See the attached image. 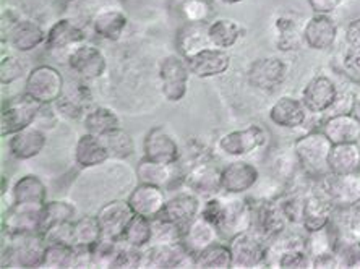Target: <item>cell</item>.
<instances>
[{"instance_id":"1","label":"cell","mask_w":360,"mask_h":269,"mask_svg":"<svg viewBox=\"0 0 360 269\" xmlns=\"http://www.w3.org/2000/svg\"><path fill=\"white\" fill-rule=\"evenodd\" d=\"M201 216L218 228L221 237L229 240L240 232L250 230L252 203L242 195H213L201 206Z\"/></svg>"},{"instance_id":"2","label":"cell","mask_w":360,"mask_h":269,"mask_svg":"<svg viewBox=\"0 0 360 269\" xmlns=\"http://www.w3.org/2000/svg\"><path fill=\"white\" fill-rule=\"evenodd\" d=\"M331 150L333 141L321 130H314L299 136L292 145L295 162L307 177L315 181L330 173L328 159Z\"/></svg>"},{"instance_id":"3","label":"cell","mask_w":360,"mask_h":269,"mask_svg":"<svg viewBox=\"0 0 360 269\" xmlns=\"http://www.w3.org/2000/svg\"><path fill=\"white\" fill-rule=\"evenodd\" d=\"M41 107L42 104L25 91L5 99L2 103V115H0V135L7 138L20 130L34 125Z\"/></svg>"},{"instance_id":"4","label":"cell","mask_w":360,"mask_h":269,"mask_svg":"<svg viewBox=\"0 0 360 269\" xmlns=\"http://www.w3.org/2000/svg\"><path fill=\"white\" fill-rule=\"evenodd\" d=\"M25 93L42 105L56 104L65 93V78L59 68L42 63L26 73Z\"/></svg>"},{"instance_id":"5","label":"cell","mask_w":360,"mask_h":269,"mask_svg":"<svg viewBox=\"0 0 360 269\" xmlns=\"http://www.w3.org/2000/svg\"><path fill=\"white\" fill-rule=\"evenodd\" d=\"M5 235V234H4ZM8 247L4 245L2 258L8 256L4 266L10 268H42L47 242L42 234L31 235H5Z\"/></svg>"},{"instance_id":"6","label":"cell","mask_w":360,"mask_h":269,"mask_svg":"<svg viewBox=\"0 0 360 269\" xmlns=\"http://www.w3.org/2000/svg\"><path fill=\"white\" fill-rule=\"evenodd\" d=\"M190 68L187 60L182 55H166L160 62L158 78H160V89L162 98L167 103H180L187 96Z\"/></svg>"},{"instance_id":"7","label":"cell","mask_w":360,"mask_h":269,"mask_svg":"<svg viewBox=\"0 0 360 269\" xmlns=\"http://www.w3.org/2000/svg\"><path fill=\"white\" fill-rule=\"evenodd\" d=\"M269 143V130L263 125L253 124L245 129L227 131L218 140V150L231 157H243Z\"/></svg>"},{"instance_id":"8","label":"cell","mask_w":360,"mask_h":269,"mask_svg":"<svg viewBox=\"0 0 360 269\" xmlns=\"http://www.w3.org/2000/svg\"><path fill=\"white\" fill-rule=\"evenodd\" d=\"M232 251V268L266 266L268 242L255 232H240L227 240Z\"/></svg>"},{"instance_id":"9","label":"cell","mask_w":360,"mask_h":269,"mask_svg":"<svg viewBox=\"0 0 360 269\" xmlns=\"http://www.w3.org/2000/svg\"><path fill=\"white\" fill-rule=\"evenodd\" d=\"M86 42V31H84V25L80 21L67 17L57 20L54 25L47 29L46 38V49L52 52V54L60 55L65 54V62L70 55V52L75 49L77 46Z\"/></svg>"},{"instance_id":"10","label":"cell","mask_w":360,"mask_h":269,"mask_svg":"<svg viewBox=\"0 0 360 269\" xmlns=\"http://www.w3.org/2000/svg\"><path fill=\"white\" fill-rule=\"evenodd\" d=\"M288 224V219H285L278 202L263 199V202L252 203L250 230L255 232L263 240H266L268 244L281 234H284V229Z\"/></svg>"},{"instance_id":"11","label":"cell","mask_w":360,"mask_h":269,"mask_svg":"<svg viewBox=\"0 0 360 269\" xmlns=\"http://www.w3.org/2000/svg\"><path fill=\"white\" fill-rule=\"evenodd\" d=\"M336 209L338 208L335 206V203L321 192L319 185H315L305 195L300 228L304 229L307 234L328 228V225L335 221Z\"/></svg>"},{"instance_id":"12","label":"cell","mask_w":360,"mask_h":269,"mask_svg":"<svg viewBox=\"0 0 360 269\" xmlns=\"http://www.w3.org/2000/svg\"><path fill=\"white\" fill-rule=\"evenodd\" d=\"M316 185L335 203L338 209L347 208L360 199V171L344 176L328 173L316 181Z\"/></svg>"},{"instance_id":"13","label":"cell","mask_w":360,"mask_h":269,"mask_svg":"<svg viewBox=\"0 0 360 269\" xmlns=\"http://www.w3.org/2000/svg\"><path fill=\"white\" fill-rule=\"evenodd\" d=\"M67 65L80 80L91 81L104 75L108 70V59L98 46L83 42L70 52Z\"/></svg>"},{"instance_id":"14","label":"cell","mask_w":360,"mask_h":269,"mask_svg":"<svg viewBox=\"0 0 360 269\" xmlns=\"http://www.w3.org/2000/svg\"><path fill=\"white\" fill-rule=\"evenodd\" d=\"M42 208L44 204H17L12 203L2 218L5 235L41 234Z\"/></svg>"},{"instance_id":"15","label":"cell","mask_w":360,"mask_h":269,"mask_svg":"<svg viewBox=\"0 0 360 269\" xmlns=\"http://www.w3.org/2000/svg\"><path fill=\"white\" fill-rule=\"evenodd\" d=\"M193 268V255L184 242L176 244H150L143 249L141 268Z\"/></svg>"},{"instance_id":"16","label":"cell","mask_w":360,"mask_h":269,"mask_svg":"<svg viewBox=\"0 0 360 269\" xmlns=\"http://www.w3.org/2000/svg\"><path fill=\"white\" fill-rule=\"evenodd\" d=\"M260 171L252 162L237 157L236 161L221 169V193L243 195L257 187Z\"/></svg>"},{"instance_id":"17","label":"cell","mask_w":360,"mask_h":269,"mask_svg":"<svg viewBox=\"0 0 360 269\" xmlns=\"http://www.w3.org/2000/svg\"><path fill=\"white\" fill-rule=\"evenodd\" d=\"M288 63L279 57H262L248 67L247 80L250 86L260 91H273L288 78Z\"/></svg>"},{"instance_id":"18","label":"cell","mask_w":360,"mask_h":269,"mask_svg":"<svg viewBox=\"0 0 360 269\" xmlns=\"http://www.w3.org/2000/svg\"><path fill=\"white\" fill-rule=\"evenodd\" d=\"M180 156H182V147L164 126H153L148 131L145 140H143V157L166 162V164H177Z\"/></svg>"},{"instance_id":"19","label":"cell","mask_w":360,"mask_h":269,"mask_svg":"<svg viewBox=\"0 0 360 269\" xmlns=\"http://www.w3.org/2000/svg\"><path fill=\"white\" fill-rule=\"evenodd\" d=\"M336 83L326 75H316L302 89V103L309 114L321 115L330 112L338 98Z\"/></svg>"},{"instance_id":"20","label":"cell","mask_w":360,"mask_h":269,"mask_svg":"<svg viewBox=\"0 0 360 269\" xmlns=\"http://www.w3.org/2000/svg\"><path fill=\"white\" fill-rule=\"evenodd\" d=\"M338 29L336 20L331 15L314 13V17L307 20V23L302 28V36H304V44L311 51L325 52L335 47L338 41Z\"/></svg>"},{"instance_id":"21","label":"cell","mask_w":360,"mask_h":269,"mask_svg":"<svg viewBox=\"0 0 360 269\" xmlns=\"http://www.w3.org/2000/svg\"><path fill=\"white\" fill-rule=\"evenodd\" d=\"M190 73L197 78H216L231 68V54L224 49L208 46L195 54L185 57Z\"/></svg>"},{"instance_id":"22","label":"cell","mask_w":360,"mask_h":269,"mask_svg":"<svg viewBox=\"0 0 360 269\" xmlns=\"http://www.w3.org/2000/svg\"><path fill=\"white\" fill-rule=\"evenodd\" d=\"M182 185L200 197H213L221 192V169L210 159L200 161L184 171Z\"/></svg>"},{"instance_id":"23","label":"cell","mask_w":360,"mask_h":269,"mask_svg":"<svg viewBox=\"0 0 360 269\" xmlns=\"http://www.w3.org/2000/svg\"><path fill=\"white\" fill-rule=\"evenodd\" d=\"M167 199L166 188L140 182L139 185L131 190L127 202H129L135 214L153 221L160 218L164 208H166Z\"/></svg>"},{"instance_id":"24","label":"cell","mask_w":360,"mask_h":269,"mask_svg":"<svg viewBox=\"0 0 360 269\" xmlns=\"http://www.w3.org/2000/svg\"><path fill=\"white\" fill-rule=\"evenodd\" d=\"M96 216L101 229H103V237L120 242L127 225H129L135 213L127 199H112V202L103 204Z\"/></svg>"},{"instance_id":"25","label":"cell","mask_w":360,"mask_h":269,"mask_svg":"<svg viewBox=\"0 0 360 269\" xmlns=\"http://www.w3.org/2000/svg\"><path fill=\"white\" fill-rule=\"evenodd\" d=\"M201 197L193 193L192 190H185V192H179L167 199L166 208L161 213V218L171 221L180 229L187 228L195 218H198L201 213Z\"/></svg>"},{"instance_id":"26","label":"cell","mask_w":360,"mask_h":269,"mask_svg":"<svg viewBox=\"0 0 360 269\" xmlns=\"http://www.w3.org/2000/svg\"><path fill=\"white\" fill-rule=\"evenodd\" d=\"M46 38L47 31H44L38 21L30 18H20L12 28H8L7 33H4V39L8 41L10 47L21 54H28L46 44Z\"/></svg>"},{"instance_id":"27","label":"cell","mask_w":360,"mask_h":269,"mask_svg":"<svg viewBox=\"0 0 360 269\" xmlns=\"http://www.w3.org/2000/svg\"><path fill=\"white\" fill-rule=\"evenodd\" d=\"M47 145L46 131L38 125H31L8 136V152L17 161H30L39 156Z\"/></svg>"},{"instance_id":"28","label":"cell","mask_w":360,"mask_h":269,"mask_svg":"<svg viewBox=\"0 0 360 269\" xmlns=\"http://www.w3.org/2000/svg\"><path fill=\"white\" fill-rule=\"evenodd\" d=\"M136 177L143 183H151L162 188H172L179 181H184V171L180 164H166L143 157L136 164Z\"/></svg>"},{"instance_id":"29","label":"cell","mask_w":360,"mask_h":269,"mask_svg":"<svg viewBox=\"0 0 360 269\" xmlns=\"http://www.w3.org/2000/svg\"><path fill=\"white\" fill-rule=\"evenodd\" d=\"M309 110L305 109L302 99L294 96H281L268 110V117L273 125L285 130L300 129L305 124Z\"/></svg>"},{"instance_id":"30","label":"cell","mask_w":360,"mask_h":269,"mask_svg":"<svg viewBox=\"0 0 360 269\" xmlns=\"http://www.w3.org/2000/svg\"><path fill=\"white\" fill-rule=\"evenodd\" d=\"M320 130L333 141V145L360 141V119L352 112L330 115L321 124Z\"/></svg>"},{"instance_id":"31","label":"cell","mask_w":360,"mask_h":269,"mask_svg":"<svg viewBox=\"0 0 360 269\" xmlns=\"http://www.w3.org/2000/svg\"><path fill=\"white\" fill-rule=\"evenodd\" d=\"M127 26H129V17L122 10L120 5L108 7L91 20V28L94 34L99 36L101 39L115 42L124 36Z\"/></svg>"},{"instance_id":"32","label":"cell","mask_w":360,"mask_h":269,"mask_svg":"<svg viewBox=\"0 0 360 269\" xmlns=\"http://www.w3.org/2000/svg\"><path fill=\"white\" fill-rule=\"evenodd\" d=\"M73 159L75 164L82 169H93L103 166L105 161H109V152L105 150V145L101 136L84 133L77 140L75 150H73Z\"/></svg>"},{"instance_id":"33","label":"cell","mask_w":360,"mask_h":269,"mask_svg":"<svg viewBox=\"0 0 360 269\" xmlns=\"http://www.w3.org/2000/svg\"><path fill=\"white\" fill-rule=\"evenodd\" d=\"M219 237L221 234L218 228L200 214L198 218H195L192 223L185 228L182 242L192 255H197L198 251L206 249V247L218 242Z\"/></svg>"},{"instance_id":"34","label":"cell","mask_w":360,"mask_h":269,"mask_svg":"<svg viewBox=\"0 0 360 269\" xmlns=\"http://www.w3.org/2000/svg\"><path fill=\"white\" fill-rule=\"evenodd\" d=\"M12 203L17 204H42L47 203V187L41 177L26 173L12 187Z\"/></svg>"},{"instance_id":"35","label":"cell","mask_w":360,"mask_h":269,"mask_svg":"<svg viewBox=\"0 0 360 269\" xmlns=\"http://www.w3.org/2000/svg\"><path fill=\"white\" fill-rule=\"evenodd\" d=\"M245 34V28L232 18H218L208 23L210 44L218 49L229 51Z\"/></svg>"},{"instance_id":"36","label":"cell","mask_w":360,"mask_h":269,"mask_svg":"<svg viewBox=\"0 0 360 269\" xmlns=\"http://www.w3.org/2000/svg\"><path fill=\"white\" fill-rule=\"evenodd\" d=\"M328 167H330V173H335V176H344V173L360 171V145H333L330 159H328Z\"/></svg>"},{"instance_id":"37","label":"cell","mask_w":360,"mask_h":269,"mask_svg":"<svg viewBox=\"0 0 360 269\" xmlns=\"http://www.w3.org/2000/svg\"><path fill=\"white\" fill-rule=\"evenodd\" d=\"M177 46L182 57H188L200 49L211 46L208 39V23L187 21L177 34Z\"/></svg>"},{"instance_id":"38","label":"cell","mask_w":360,"mask_h":269,"mask_svg":"<svg viewBox=\"0 0 360 269\" xmlns=\"http://www.w3.org/2000/svg\"><path fill=\"white\" fill-rule=\"evenodd\" d=\"M83 126L88 133L104 136L109 131H112L120 126L119 115L112 109L104 107V105H96L86 110L83 115Z\"/></svg>"},{"instance_id":"39","label":"cell","mask_w":360,"mask_h":269,"mask_svg":"<svg viewBox=\"0 0 360 269\" xmlns=\"http://www.w3.org/2000/svg\"><path fill=\"white\" fill-rule=\"evenodd\" d=\"M193 268L206 269H227L232 268V251L229 244L224 242H214L206 247L197 255H193Z\"/></svg>"},{"instance_id":"40","label":"cell","mask_w":360,"mask_h":269,"mask_svg":"<svg viewBox=\"0 0 360 269\" xmlns=\"http://www.w3.org/2000/svg\"><path fill=\"white\" fill-rule=\"evenodd\" d=\"M75 216L77 208L70 202H65V199H52V202H47L44 208H42L41 234H46L47 230L56 228V225L73 223Z\"/></svg>"},{"instance_id":"41","label":"cell","mask_w":360,"mask_h":269,"mask_svg":"<svg viewBox=\"0 0 360 269\" xmlns=\"http://www.w3.org/2000/svg\"><path fill=\"white\" fill-rule=\"evenodd\" d=\"M77 256L78 250L75 245L65 244V242H47L42 268H77Z\"/></svg>"},{"instance_id":"42","label":"cell","mask_w":360,"mask_h":269,"mask_svg":"<svg viewBox=\"0 0 360 269\" xmlns=\"http://www.w3.org/2000/svg\"><path fill=\"white\" fill-rule=\"evenodd\" d=\"M101 239H103V229H101L96 214H86L75 219V223H73V245L91 249Z\"/></svg>"},{"instance_id":"43","label":"cell","mask_w":360,"mask_h":269,"mask_svg":"<svg viewBox=\"0 0 360 269\" xmlns=\"http://www.w3.org/2000/svg\"><path fill=\"white\" fill-rule=\"evenodd\" d=\"M101 138L104 141L110 159L124 161L135 155V141L129 131H125L122 126L109 131V133L101 136Z\"/></svg>"},{"instance_id":"44","label":"cell","mask_w":360,"mask_h":269,"mask_svg":"<svg viewBox=\"0 0 360 269\" xmlns=\"http://www.w3.org/2000/svg\"><path fill=\"white\" fill-rule=\"evenodd\" d=\"M153 240V221L143 216L135 214L127 225L120 242L125 245L136 247V249H146Z\"/></svg>"},{"instance_id":"45","label":"cell","mask_w":360,"mask_h":269,"mask_svg":"<svg viewBox=\"0 0 360 269\" xmlns=\"http://www.w3.org/2000/svg\"><path fill=\"white\" fill-rule=\"evenodd\" d=\"M122 242L103 237L91 247V268H112Z\"/></svg>"},{"instance_id":"46","label":"cell","mask_w":360,"mask_h":269,"mask_svg":"<svg viewBox=\"0 0 360 269\" xmlns=\"http://www.w3.org/2000/svg\"><path fill=\"white\" fill-rule=\"evenodd\" d=\"M307 192H294L284 195L283 198L278 199L281 209L288 219L289 224L300 225L302 224V213H304Z\"/></svg>"},{"instance_id":"47","label":"cell","mask_w":360,"mask_h":269,"mask_svg":"<svg viewBox=\"0 0 360 269\" xmlns=\"http://www.w3.org/2000/svg\"><path fill=\"white\" fill-rule=\"evenodd\" d=\"M274 268H311V258L307 247H292L284 250L278 256Z\"/></svg>"},{"instance_id":"48","label":"cell","mask_w":360,"mask_h":269,"mask_svg":"<svg viewBox=\"0 0 360 269\" xmlns=\"http://www.w3.org/2000/svg\"><path fill=\"white\" fill-rule=\"evenodd\" d=\"M25 73H26V65L20 57H15V55L2 57V62H0V83H2L4 86L18 81Z\"/></svg>"},{"instance_id":"49","label":"cell","mask_w":360,"mask_h":269,"mask_svg":"<svg viewBox=\"0 0 360 269\" xmlns=\"http://www.w3.org/2000/svg\"><path fill=\"white\" fill-rule=\"evenodd\" d=\"M340 213V230L347 232L351 235H360V199L351 206L336 209Z\"/></svg>"},{"instance_id":"50","label":"cell","mask_w":360,"mask_h":269,"mask_svg":"<svg viewBox=\"0 0 360 269\" xmlns=\"http://www.w3.org/2000/svg\"><path fill=\"white\" fill-rule=\"evenodd\" d=\"M141 266H143V249L125 245L124 242H122L112 268H141Z\"/></svg>"},{"instance_id":"51","label":"cell","mask_w":360,"mask_h":269,"mask_svg":"<svg viewBox=\"0 0 360 269\" xmlns=\"http://www.w3.org/2000/svg\"><path fill=\"white\" fill-rule=\"evenodd\" d=\"M182 12L187 21L193 23H206L211 13L208 0H185L182 5Z\"/></svg>"},{"instance_id":"52","label":"cell","mask_w":360,"mask_h":269,"mask_svg":"<svg viewBox=\"0 0 360 269\" xmlns=\"http://www.w3.org/2000/svg\"><path fill=\"white\" fill-rule=\"evenodd\" d=\"M341 72L349 80L354 83H360V49H349L342 54L341 59Z\"/></svg>"},{"instance_id":"53","label":"cell","mask_w":360,"mask_h":269,"mask_svg":"<svg viewBox=\"0 0 360 269\" xmlns=\"http://www.w3.org/2000/svg\"><path fill=\"white\" fill-rule=\"evenodd\" d=\"M354 101H356V94L351 93V91H340V93H338V98H336L335 104H333V107L330 109V112H331L330 115L352 112Z\"/></svg>"},{"instance_id":"54","label":"cell","mask_w":360,"mask_h":269,"mask_svg":"<svg viewBox=\"0 0 360 269\" xmlns=\"http://www.w3.org/2000/svg\"><path fill=\"white\" fill-rule=\"evenodd\" d=\"M311 268H342V263L336 250H331L311 258Z\"/></svg>"},{"instance_id":"55","label":"cell","mask_w":360,"mask_h":269,"mask_svg":"<svg viewBox=\"0 0 360 269\" xmlns=\"http://www.w3.org/2000/svg\"><path fill=\"white\" fill-rule=\"evenodd\" d=\"M309 7L314 10V13H321V15H331L335 13L342 0H307Z\"/></svg>"},{"instance_id":"56","label":"cell","mask_w":360,"mask_h":269,"mask_svg":"<svg viewBox=\"0 0 360 269\" xmlns=\"http://www.w3.org/2000/svg\"><path fill=\"white\" fill-rule=\"evenodd\" d=\"M344 38H346L349 47H352V49H360V18H354L349 21Z\"/></svg>"},{"instance_id":"57","label":"cell","mask_w":360,"mask_h":269,"mask_svg":"<svg viewBox=\"0 0 360 269\" xmlns=\"http://www.w3.org/2000/svg\"><path fill=\"white\" fill-rule=\"evenodd\" d=\"M352 114H356L357 117L360 119V93L356 94V101H354V109H352Z\"/></svg>"},{"instance_id":"58","label":"cell","mask_w":360,"mask_h":269,"mask_svg":"<svg viewBox=\"0 0 360 269\" xmlns=\"http://www.w3.org/2000/svg\"><path fill=\"white\" fill-rule=\"evenodd\" d=\"M221 2L226 4V5H237V4L243 2V0H221Z\"/></svg>"},{"instance_id":"59","label":"cell","mask_w":360,"mask_h":269,"mask_svg":"<svg viewBox=\"0 0 360 269\" xmlns=\"http://www.w3.org/2000/svg\"><path fill=\"white\" fill-rule=\"evenodd\" d=\"M359 242H360V235H359Z\"/></svg>"}]
</instances>
